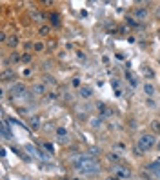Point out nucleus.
<instances>
[{
    "label": "nucleus",
    "instance_id": "1",
    "mask_svg": "<svg viewBox=\"0 0 160 180\" xmlns=\"http://www.w3.org/2000/svg\"><path fill=\"white\" fill-rule=\"evenodd\" d=\"M153 147H156V138H155V135L151 133H146L142 135L140 138L136 140V155H142V153H147L149 149H153Z\"/></svg>",
    "mask_w": 160,
    "mask_h": 180
},
{
    "label": "nucleus",
    "instance_id": "2",
    "mask_svg": "<svg viewBox=\"0 0 160 180\" xmlns=\"http://www.w3.org/2000/svg\"><path fill=\"white\" fill-rule=\"evenodd\" d=\"M113 175H115V176H118L120 180H129V178H131L129 167L120 166V164H115V166H113Z\"/></svg>",
    "mask_w": 160,
    "mask_h": 180
},
{
    "label": "nucleus",
    "instance_id": "3",
    "mask_svg": "<svg viewBox=\"0 0 160 180\" xmlns=\"http://www.w3.org/2000/svg\"><path fill=\"white\" fill-rule=\"evenodd\" d=\"M9 93H11V97H24L26 95V86L22 82H15L11 87H9Z\"/></svg>",
    "mask_w": 160,
    "mask_h": 180
},
{
    "label": "nucleus",
    "instance_id": "4",
    "mask_svg": "<svg viewBox=\"0 0 160 180\" xmlns=\"http://www.w3.org/2000/svg\"><path fill=\"white\" fill-rule=\"evenodd\" d=\"M144 93L147 95V97H155V93H156V87L153 86L151 82H146V84H144Z\"/></svg>",
    "mask_w": 160,
    "mask_h": 180
},
{
    "label": "nucleus",
    "instance_id": "5",
    "mask_svg": "<svg viewBox=\"0 0 160 180\" xmlns=\"http://www.w3.org/2000/svg\"><path fill=\"white\" fill-rule=\"evenodd\" d=\"M31 91H33V95H44L46 93V86H44V84H35V86H33V89H31Z\"/></svg>",
    "mask_w": 160,
    "mask_h": 180
},
{
    "label": "nucleus",
    "instance_id": "6",
    "mask_svg": "<svg viewBox=\"0 0 160 180\" xmlns=\"http://www.w3.org/2000/svg\"><path fill=\"white\" fill-rule=\"evenodd\" d=\"M135 16H136L138 20H144V18L147 16V9H146V7H136V11H135Z\"/></svg>",
    "mask_w": 160,
    "mask_h": 180
},
{
    "label": "nucleus",
    "instance_id": "7",
    "mask_svg": "<svg viewBox=\"0 0 160 180\" xmlns=\"http://www.w3.org/2000/svg\"><path fill=\"white\" fill-rule=\"evenodd\" d=\"M78 93H80V97H82V98H91V95H93L91 87H80Z\"/></svg>",
    "mask_w": 160,
    "mask_h": 180
},
{
    "label": "nucleus",
    "instance_id": "8",
    "mask_svg": "<svg viewBox=\"0 0 160 180\" xmlns=\"http://www.w3.org/2000/svg\"><path fill=\"white\" fill-rule=\"evenodd\" d=\"M97 109H98V113L100 115H109V109H108V105H105L104 102H97Z\"/></svg>",
    "mask_w": 160,
    "mask_h": 180
},
{
    "label": "nucleus",
    "instance_id": "9",
    "mask_svg": "<svg viewBox=\"0 0 160 180\" xmlns=\"http://www.w3.org/2000/svg\"><path fill=\"white\" fill-rule=\"evenodd\" d=\"M6 44H7L9 47H15V46L18 44V37H15V35H11V37H9V38L6 40Z\"/></svg>",
    "mask_w": 160,
    "mask_h": 180
},
{
    "label": "nucleus",
    "instance_id": "10",
    "mask_svg": "<svg viewBox=\"0 0 160 180\" xmlns=\"http://www.w3.org/2000/svg\"><path fill=\"white\" fill-rule=\"evenodd\" d=\"M29 124H31V128H33V129H37L38 125H40V116H31Z\"/></svg>",
    "mask_w": 160,
    "mask_h": 180
},
{
    "label": "nucleus",
    "instance_id": "11",
    "mask_svg": "<svg viewBox=\"0 0 160 180\" xmlns=\"http://www.w3.org/2000/svg\"><path fill=\"white\" fill-rule=\"evenodd\" d=\"M102 124H104V118H102V116H97V118L91 120V125H93V128H100Z\"/></svg>",
    "mask_w": 160,
    "mask_h": 180
},
{
    "label": "nucleus",
    "instance_id": "12",
    "mask_svg": "<svg viewBox=\"0 0 160 180\" xmlns=\"http://www.w3.org/2000/svg\"><path fill=\"white\" fill-rule=\"evenodd\" d=\"M2 135H4V138H11V133H9L7 124H2Z\"/></svg>",
    "mask_w": 160,
    "mask_h": 180
},
{
    "label": "nucleus",
    "instance_id": "13",
    "mask_svg": "<svg viewBox=\"0 0 160 180\" xmlns=\"http://www.w3.org/2000/svg\"><path fill=\"white\" fill-rule=\"evenodd\" d=\"M151 128H153L155 133H160V122H158V120H153V122H151Z\"/></svg>",
    "mask_w": 160,
    "mask_h": 180
},
{
    "label": "nucleus",
    "instance_id": "14",
    "mask_svg": "<svg viewBox=\"0 0 160 180\" xmlns=\"http://www.w3.org/2000/svg\"><path fill=\"white\" fill-rule=\"evenodd\" d=\"M7 78H15V73H13V71H4L2 80H7Z\"/></svg>",
    "mask_w": 160,
    "mask_h": 180
},
{
    "label": "nucleus",
    "instance_id": "15",
    "mask_svg": "<svg viewBox=\"0 0 160 180\" xmlns=\"http://www.w3.org/2000/svg\"><path fill=\"white\" fill-rule=\"evenodd\" d=\"M57 135H58V136H62V138H64V136L67 135V129H66V128H57Z\"/></svg>",
    "mask_w": 160,
    "mask_h": 180
},
{
    "label": "nucleus",
    "instance_id": "16",
    "mask_svg": "<svg viewBox=\"0 0 160 180\" xmlns=\"http://www.w3.org/2000/svg\"><path fill=\"white\" fill-rule=\"evenodd\" d=\"M108 158H109L111 162H118V160H120V156L116 155V153H109V155H108Z\"/></svg>",
    "mask_w": 160,
    "mask_h": 180
},
{
    "label": "nucleus",
    "instance_id": "17",
    "mask_svg": "<svg viewBox=\"0 0 160 180\" xmlns=\"http://www.w3.org/2000/svg\"><path fill=\"white\" fill-rule=\"evenodd\" d=\"M51 24H53V26H58V24H60L58 15H51Z\"/></svg>",
    "mask_w": 160,
    "mask_h": 180
},
{
    "label": "nucleus",
    "instance_id": "18",
    "mask_svg": "<svg viewBox=\"0 0 160 180\" xmlns=\"http://www.w3.org/2000/svg\"><path fill=\"white\" fill-rule=\"evenodd\" d=\"M18 58H20V55H18L17 51H13V53H11V57H9V60H11V62H17Z\"/></svg>",
    "mask_w": 160,
    "mask_h": 180
},
{
    "label": "nucleus",
    "instance_id": "19",
    "mask_svg": "<svg viewBox=\"0 0 160 180\" xmlns=\"http://www.w3.org/2000/svg\"><path fill=\"white\" fill-rule=\"evenodd\" d=\"M40 35H49V27L47 26H42L40 27Z\"/></svg>",
    "mask_w": 160,
    "mask_h": 180
},
{
    "label": "nucleus",
    "instance_id": "20",
    "mask_svg": "<svg viewBox=\"0 0 160 180\" xmlns=\"http://www.w3.org/2000/svg\"><path fill=\"white\" fill-rule=\"evenodd\" d=\"M111 86H113V89H118V87H120V82L116 80V78H113V80H111Z\"/></svg>",
    "mask_w": 160,
    "mask_h": 180
},
{
    "label": "nucleus",
    "instance_id": "21",
    "mask_svg": "<svg viewBox=\"0 0 160 180\" xmlns=\"http://www.w3.org/2000/svg\"><path fill=\"white\" fill-rule=\"evenodd\" d=\"M22 62H24V64L31 62V55H27V53H26V55H22Z\"/></svg>",
    "mask_w": 160,
    "mask_h": 180
},
{
    "label": "nucleus",
    "instance_id": "22",
    "mask_svg": "<svg viewBox=\"0 0 160 180\" xmlns=\"http://www.w3.org/2000/svg\"><path fill=\"white\" fill-rule=\"evenodd\" d=\"M127 24L133 26V27H138V24H136V20H135V18H127Z\"/></svg>",
    "mask_w": 160,
    "mask_h": 180
},
{
    "label": "nucleus",
    "instance_id": "23",
    "mask_svg": "<svg viewBox=\"0 0 160 180\" xmlns=\"http://www.w3.org/2000/svg\"><path fill=\"white\" fill-rule=\"evenodd\" d=\"M33 49H35V51H42V49H44V46H42L40 42H37V44L33 46Z\"/></svg>",
    "mask_w": 160,
    "mask_h": 180
},
{
    "label": "nucleus",
    "instance_id": "24",
    "mask_svg": "<svg viewBox=\"0 0 160 180\" xmlns=\"http://www.w3.org/2000/svg\"><path fill=\"white\" fill-rule=\"evenodd\" d=\"M47 98L49 100H55V98H58V95L57 93H47Z\"/></svg>",
    "mask_w": 160,
    "mask_h": 180
},
{
    "label": "nucleus",
    "instance_id": "25",
    "mask_svg": "<svg viewBox=\"0 0 160 180\" xmlns=\"http://www.w3.org/2000/svg\"><path fill=\"white\" fill-rule=\"evenodd\" d=\"M71 84H73V86H77V87H78V86H80V78H73V80H71Z\"/></svg>",
    "mask_w": 160,
    "mask_h": 180
},
{
    "label": "nucleus",
    "instance_id": "26",
    "mask_svg": "<svg viewBox=\"0 0 160 180\" xmlns=\"http://www.w3.org/2000/svg\"><path fill=\"white\" fill-rule=\"evenodd\" d=\"M33 18H35V20H40V22H42V15H40V13H33Z\"/></svg>",
    "mask_w": 160,
    "mask_h": 180
},
{
    "label": "nucleus",
    "instance_id": "27",
    "mask_svg": "<svg viewBox=\"0 0 160 180\" xmlns=\"http://www.w3.org/2000/svg\"><path fill=\"white\" fill-rule=\"evenodd\" d=\"M105 180H120V178H118V176H115V175H111V176H108Z\"/></svg>",
    "mask_w": 160,
    "mask_h": 180
},
{
    "label": "nucleus",
    "instance_id": "28",
    "mask_svg": "<svg viewBox=\"0 0 160 180\" xmlns=\"http://www.w3.org/2000/svg\"><path fill=\"white\" fill-rule=\"evenodd\" d=\"M156 16H160V6L156 7Z\"/></svg>",
    "mask_w": 160,
    "mask_h": 180
},
{
    "label": "nucleus",
    "instance_id": "29",
    "mask_svg": "<svg viewBox=\"0 0 160 180\" xmlns=\"http://www.w3.org/2000/svg\"><path fill=\"white\" fill-rule=\"evenodd\" d=\"M156 149H158V153H160V140L156 142Z\"/></svg>",
    "mask_w": 160,
    "mask_h": 180
},
{
    "label": "nucleus",
    "instance_id": "30",
    "mask_svg": "<svg viewBox=\"0 0 160 180\" xmlns=\"http://www.w3.org/2000/svg\"><path fill=\"white\" fill-rule=\"evenodd\" d=\"M71 180H78V178H71Z\"/></svg>",
    "mask_w": 160,
    "mask_h": 180
}]
</instances>
